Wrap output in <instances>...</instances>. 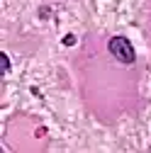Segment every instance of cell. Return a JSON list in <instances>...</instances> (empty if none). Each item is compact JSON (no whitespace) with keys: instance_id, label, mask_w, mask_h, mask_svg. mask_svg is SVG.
<instances>
[{"instance_id":"2","label":"cell","mask_w":151,"mask_h":153,"mask_svg":"<svg viewBox=\"0 0 151 153\" xmlns=\"http://www.w3.org/2000/svg\"><path fill=\"white\" fill-rule=\"evenodd\" d=\"M0 61H3V75L10 71V59H7V53H0Z\"/></svg>"},{"instance_id":"1","label":"cell","mask_w":151,"mask_h":153,"mask_svg":"<svg viewBox=\"0 0 151 153\" xmlns=\"http://www.w3.org/2000/svg\"><path fill=\"white\" fill-rule=\"evenodd\" d=\"M107 49H110V53L115 56L117 61H122L127 66L137 61V51H134V46H132V42L127 39V36H112Z\"/></svg>"},{"instance_id":"3","label":"cell","mask_w":151,"mask_h":153,"mask_svg":"<svg viewBox=\"0 0 151 153\" xmlns=\"http://www.w3.org/2000/svg\"><path fill=\"white\" fill-rule=\"evenodd\" d=\"M64 44H66V46H73V44H76V36H73V34H66V36H64Z\"/></svg>"}]
</instances>
